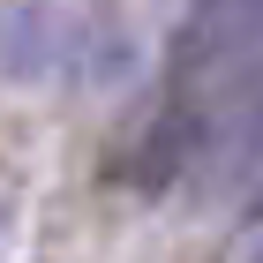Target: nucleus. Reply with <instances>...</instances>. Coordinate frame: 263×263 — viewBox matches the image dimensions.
Here are the masks:
<instances>
[{
  "label": "nucleus",
  "mask_w": 263,
  "mask_h": 263,
  "mask_svg": "<svg viewBox=\"0 0 263 263\" xmlns=\"http://www.w3.org/2000/svg\"><path fill=\"white\" fill-rule=\"evenodd\" d=\"M0 226H8V203H0Z\"/></svg>",
  "instance_id": "nucleus-2"
},
{
  "label": "nucleus",
  "mask_w": 263,
  "mask_h": 263,
  "mask_svg": "<svg viewBox=\"0 0 263 263\" xmlns=\"http://www.w3.org/2000/svg\"><path fill=\"white\" fill-rule=\"evenodd\" d=\"M248 263H263V241H256V248H248Z\"/></svg>",
  "instance_id": "nucleus-1"
}]
</instances>
